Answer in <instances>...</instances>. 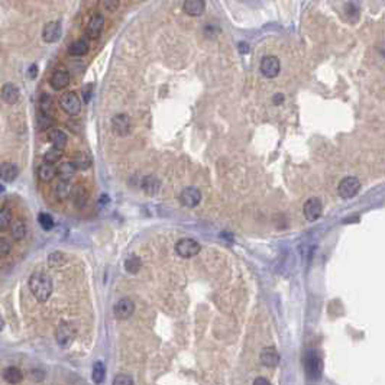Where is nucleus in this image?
<instances>
[{"label": "nucleus", "mask_w": 385, "mask_h": 385, "mask_svg": "<svg viewBox=\"0 0 385 385\" xmlns=\"http://www.w3.org/2000/svg\"><path fill=\"white\" fill-rule=\"evenodd\" d=\"M29 290L35 298L41 303H45L52 294L51 277L42 271H36L29 277Z\"/></svg>", "instance_id": "nucleus-1"}, {"label": "nucleus", "mask_w": 385, "mask_h": 385, "mask_svg": "<svg viewBox=\"0 0 385 385\" xmlns=\"http://www.w3.org/2000/svg\"><path fill=\"white\" fill-rule=\"evenodd\" d=\"M304 371L307 374L308 378L311 380H317L322 377L323 372V362L322 358L314 352V351H308L304 355Z\"/></svg>", "instance_id": "nucleus-2"}, {"label": "nucleus", "mask_w": 385, "mask_h": 385, "mask_svg": "<svg viewBox=\"0 0 385 385\" xmlns=\"http://www.w3.org/2000/svg\"><path fill=\"white\" fill-rule=\"evenodd\" d=\"M202 246L197 240L190 239V237H184L180 239L176 245V252L180 255L181 258H191L196 257L200 252Z\"/></svg>", "instance_id": "nucleus-3"}, {"label": "nucleus", "mask_w": 385, "mask_h": 385, "mask_svg": "<svg viewBox=\"0 0 385 385\" xmlns=\"http://www.w3.org/2000/svg\"><path fill=\"white\" fill-rule=\"evenodd\" d=\"M59 106H61V109H62L67 115L76 116V115L80 113V110H81V100H80V97H78L74 91H70V93H65V94L61 96Z\"/></svg>", "instance_id": "nucleus-4"}, {"label": "nucleus", "mask_w": 385, "mask_h": 385, "mask_svg": "<svg viewBox=\"0 0 385 385\" xmlns=\"http://www.w3.org/2000/svg\"><path fill=\"white\" fill-rule=\"evenodd\" d=\"M339 196L342 199H352L360 190V181L355 177H346L339 184Z\"/></svg>", "instance_id": "nucleus-5"}, {"label": "nucleus", "mask_w": 385, "mask_h": 385, "mask_svg": "<svg viewBox=\"0 0 385 385\" xmlns=\"http://www.w3.org/2000/svg\"><path fill=\"white\" fill-rule=\"evenodd\" d=\"M281 64L275 55H267L261 61V73L267 78H275L280 74Z\"/></svg>", "instance_id": "nucleus-6"}, {"label": "nucleus", "mask_w": 385, "mask_h": 385, "mask_svg": "<svg viewBox=\"0 0 385 385\" xmlns=\"http://www.w3.org/2000/svg\"><path fill=\"white\" fill-rule=\"evenodd\" d=\"M76 337V330L73 326H70L68 323H61L59 327L57 329V333H55V339H57V343L62 348H67L73 343Z\"/></svg>", "instance_id": "nucleus-7"}, {"label": "nucleus", "mask_w": 385, "mask_h": 385, "mask_svg": "<svg viewBox=\"0 0 385 385\" xmlns=\"http://www.w3.org/2000/svg\"><path fill=\"white\" fill-rule=\"evenodd\" d=\"M322 211H323V205L320 202V199L317 197H311L306 202V205L303 207V213H304V217L307 219L308 222H314L317 220L320 216H322Z\"/></svg>", "instance_id": "nucleus-8"}, {"label": "nucleus", "mask_w": 385, "mask_h": 385, "mask_svg": "<svg viewBox=\"0 0 385 385\" xmlns=\"http://www.w3.org/2000/svg\"><path fill=\"white\" fill-rule=\"evenodd\" d=\"M135 311V303L130 298H120L115 307H113V314L119 320H126Z\"/></svg>", "instance_id": "nucleus-9"}, {"label": "nucleus", "mask_w": 385, "mask_h": 385, "mask_svg": "<svg viewBox=\"0 0 385 385\" xmlns=\"http://www.w3.org/2000/svg\"><path fill=\"white\" fill-rule=\"evenodd\" d=\"M180 202L185 207H196L202 202V193L196 187H187L181 191Z\"/></svg>", "instance_id": "nucleus-10"}, {"label": "nucleus", "mask_w": 385, "mask_h": 385, "mask_svg": "<svg viewBox=\"0 0 385 385\" xmlns=\"http://www.w3.org/2000/svg\"><path fill=\"white\" fill-rule=\"evenodd\" d=\"M62 35V28H61V24L59 22H50L47 25L44 26L42 29V39L47 42V44H54L57 42Z\"/></svg>", "instance_id": "nucleus-11"}, {"label": "nucleus", "mask_w": 385, "mask_h": 385, "mask_svg": "<svg viewBox=\"0 0 385 385\" xmlns=\"http://www.w3.org/2000/svg\"><path fill=\"white\" fill-rule=\"evenodd\" d=\"M104 28V18L102 15H94L86 28V33L90 39H97L102 35V30Z\"/></svg>", "instance_id": "nucleus-12"}, {"label": "nucleus", "mask_w": 385, "mask_h": 385, "mask_svg": "<svg viewBox=\"0 0 385 385\" xmlns=\"http://www.w3.org/2000/svg\"><path fill=\"white\" fill-rule=\"evenodd\" d=\"M112 129L116 135L119 136H126L130 130V120H129L128 115H116L113 119H112Z\"/></svg>", "instance_id": "nucleus-13"}, {"label": "nucleus", "mask_w": 385, "mask_h": 385, "mask_svg": "<svg viewBox=\"0 0 385 385\" xmlns=\"http://www.w3.org/2000/svg\"><path fill=\"white\" fill-rule=\"evenodd\" d=\"M70 73L68 71H65V70H57V71H54V74L51 76V80H50V83H51L52 89L54 90H64L68 84H70Z\"/></svg>", "instance_id": "nucleus-14"}, {"label": "nucleus", "mask_w": 385, "mask_h": 385, "mask_svg": "<svg viewBox=\"0 0 385 385\" xmlns=\"http://www.w3.org/2000/svg\"><path fill=\"white\" fill-rule=\"evenodd\" d=\"M261 362L268 366V368H275L280 363V354L277 352L275 348H264L261 352Z\"/></svg>", "instance_id": "nucleus-15"}, {"label": "nucleus", "mask_w": 385, "mask_h": 385, "mask_svg": "<svg viewBox=\"0 0 385 385\" xmlns=\"http://www.w3.org/2000/svg\"><path fill=\"white\" fill-rule=\"evenodd\" d=\"M19 168L12 162H1L0 164V178L6 182H12L18 178Z\"/></svg>", "instance_id": "nucleus-16"}, {"label": "nucleus", "mask_w": 385, "mask_h": 385, "mask_svg": "<svg viewBox=\"0 0 385 385\" xmlns=\"http://www.w3.org/2000/svg\"><path fill=\"white\" fill-rule=\"evenodd\" d=\"M182 9L190 16H200L206 9L205 0H184Z\"/></svg>", "instance_id": "nucleus-17"}, {"label": "nucleus", "mask_w": 385, "mask_h": 385, "mask_svg": "<svg viewBox=\"0 0 385 385\" xmlns=\"http://www.w3.org/2000/svg\"><path fill=\"white\" fill-rule=\"evenodd\" d=\"M19 97H21V93H19V89L15 84L7 83V84L3 86V89H1L3 102L7 103V104H15V103H18Z\"/></svg>", "instance_id": "nucleus-18"}, {"label": "nucleus", "mask_w": 385, "mask_h": 385, "mask_svg": "<svg viewBox=\"0 0 385 385\" xmlns=\"http://www.w3.org/2000/svg\"><path fill=\"white\" fill-rule=\"evenodd\" d=\"M71 199H73V203L77 208H83L84 206L87 205V200H89V194H87V190L81 185H76L71 188Z\"/></svg>", "instance_id": "nucleus-19"}, {"label": "nucleus", "mask_w": 385, "mask_h": 385, "mask_svg": "<svg viewBox=\"0 0 385 385\" xmlns=\"http://www.w3.org/2000/svg\"><path fill=\"white\" fill-rule=\"evenodd\" d=\"M48 139H50V142L52 144V147H55V148H58V149H64L65 147H67V135L62 132V130H59V129H52L50 130V133H48Z\"/></svg>", "instance_id": "nucleus-20"}, {"label": "nucleus", "mask_w": 385, "mask_h": 385, "mask_svg": "<svg viewBox=\"0 0 385 385\" xmlns=\"http://www.w3.org/2000/svg\"><path fill=\"white\" fill-rule=\"evenodd\" d=\"M36 174H38V178L42 181V182H50V181L57 176V168H55L52 164L44 162V164H41V165L38 167Z\"/></svg>", "instance_id": "nucleus-21"}, {"label": "nucleus", "mask_w": 385, "mask_h": 385, "mask_svg": "<svg viewBox=\"0 0 385 385\" xmlns=\"http://www.w3.org/2000/svg\"><path fill=\"white\" fill-rule=\"evenodd\" d=\"M76 171H77V168L74 167L73 162H62V164L57 168V176L59 177V180L70 181L74 177Z\"/></svg>", "instance_id": "nucleus-22"}, {"label": "nucleus", "mask_w": 385, "mask_h": 385, "mask_svg": "<svg viewBox=\"0 0 385 385\" xmlns=\"http://www.w3.org/2000/svg\"><path fill=\"white\" fill-rule=\"evenodd\" d=\"M3 378H4V381H7L9 384H18V383L22 381L24 374H22V371H21L19 368H16V366H9V368H6V369L3 371Z\"/></svg>", "instance_id": "nucleus-23"}, {"label": "nucleus", "mask_w": 385, "mask_h": 385, "mask_svg": "<svg viewBox=\"0 0 385 385\" xmlns=\"http://www.w3.org/2000/svg\"><path fill=\"white\" fill-rule=\"evenodd\" d=\"M159 187H161V182H159L158 178H155L152 176L144 177V180H142V190H144L147 194L154 196V194L158 193Z\"/></svg>", "instance_id": "nucleus-24"}, {"label": "nucleus", "mask_w": 385, "mask_h": 385, "mask_svg": "<svg viewBox=\"0 0 385 385\" xmlns=\"http://www.w3.org/2000/svg\"><path fill=\"white\" fill-rule=\"evenodd\" d=\"M68 52L73 57H83L89 52V42L86 39H77L70 45Z\"/></svg>", "instance_id": "nucleus-25"}, {"label": "nucleus", "mask_w": 385, "mask_h": 385, "mask_svg": "<svg viewBox=\"0 0 385 385\" xmlns=\"http://www.w3.org/2000/svg\"><path fill=\"white\" fill-rule=\"evenodd\" d=\"M71 162L74 164V167L77 170H87L91 165V156L86 152H77V154H74Z\"/></svg>", "instance_id": "nucleus-26"}, {"label": "nucleus", "mask_w": 385, "mask_h": 385, "mask_svg": "<svg viewBox=\"0 0 385 385\" xmlns=\"http://www.w3.org/2000/svg\"><path fill=\"white\" fill-rule=\"evenodd\" d=\"M71 188L73 187L70 185V181H58V184L55 185V196H57V199H59V200L68 199L70 194H71Z\"/></svg>", "instance_id": "nucleus-27"}, {"label": "nucleus", "mask_w": 385, "mask_h": 385, "mask_svg": "<svg viewBox=\"0 0 385 385\" xmlns=\"http://www.w3.org/2000/svg\"><path fill=\"white\" fill-rule=\"evenodd\" d=\"M10 232H12L13 239H16V240L24 239L26 235V223L24 220H16L13 225H10Z\"/></svg>", "instance_id": "nucleus-28"}, {"label": "nucleus", "mask_w": 385, "mask_h": 385, "mask_svg": "<svg viewBox=\"0 0 385 385\" xmlns=\"http://www.w3.org/2000/svg\"><path fill=\"white\" fill-rule=\"evenodd\" d=\"M141 267H142V262H141L139 257H136V255H130L125 261V269L128 271L129 274H138Z\"/></svg>", "instance_id": "nucleus-29"}, {"label": "nucleus", "mask_w": 385, "mask_h": 385, "mask_svg": "<svg viewBox=\"0 0 385 385\" xmlns=\"http://www.w3.org/2000/svg\"><path fill=\"white\" fill-rule=\"evenodd\" d=\"M104 375H106V368H104V363L102 360H97L94 365H93V381L96 384H102L104 381Z\"/></svg>", "instance_id": "nucleus-30"}, {"label": "nucleus", "mask_w": 385, "mask_h": 385, "mask_svg": "<svg viewBox=\"0 0 385 385\" xmlns=\"http://www.w3.org/2000/svg\"><path fill=\"white\" fill-rule=\"evenodd\" d=\"M12 225V211L9 208H0V231H7Z\"/></svg>", "instance_id": "nucleus-31"}, {"label": "nucleus", "mask_w": 385, "mask_h": 385, "mask_svg": "<svg viewBox=\"0 0 385 385\" xmlns=\"http://www.w3.org/2000/svg\"><path fill=\"white\" fill-rule=\"evenodd\" d=\"M61 156H62V149H58V148L52 147L51 149H48L45 152V155H44V162L54 165V164H57L61 159Z\"/></svg>", "instance_id": "nucleus-32"}, {"label": "nucleus", "mask_w": 385, "mask_h": 385, "mask_svg": "<svg viewBox=\"0 0 385 385\" xmlns=\"http://www.w3.org/2000/svg\"><path fill=\"white\" fill-rule=\"evenodd\" d=\"M52 125V118L48 115V113H42L39 112L38 116H36V126L41 130H47V129L51 128Z\"/></svg>", "instance_id": "nucleus-33"}, {"label": "nucleus", "mask_w": 385, "mask_h": 385, "mask_svg": "<svg viewBox=\"0 0 385 385\" xmlns=\"http://www.w3.org/2000/svg\"><path fill=\"white\" fill-rule=\"evenodd\" d=\"M52 97L50 94H47V93H42L41 94V97H39V110L42 112V113H51L52 110Z\"/></svg>", "instance_id": "nucleus-34"}, {"label": "nucleus", "mask_w": 385, "mask_h": 385, "mask_svg": "<svg viewBox=\"0 0 385 385\" xmlns=\"http://www.w3.org/2000/svg\"><path fill=\"white\" fill-rule=\"evenodd\" d=\"M38 223L41 225V228L44 231H51L52 228H54V219L51 217V214H48V213H41L38 216Z\"/></svg>", "instance_id": "nucleus-35"}, {"label": "nucleus", "mask_w": 385, "mask_h": 385, "mask_svg": "<svg viewBox=\"0 0 385 385\" xmlns=\"http://www.w3.org/2000/svg\"><path fill=\"white\" fill-rule=\"evenodd\" d=\"M65 262V257L61 252H54L48 257V264L51 267H61Z\"/></svg>", "instance_id": "nucleus-36"}, {"label": "nucleus", "mask_w": 385, "mask_h": 385, "mask_svg": "<svg viewBox=\"0 0 385 385\" xmlns=\"http://www.w3.org/2000/svg\"><path fill=\"white\" fill-rule=\"evenodd\" d=\"M12 251V245L9 240H6L4 237H0V257L9 255Z\"/></svg>", "instance_id": "nucleus-37"}, {"label": "nucleus", "mask_w": 385, "mask_h": 385, "mask_svg": "<svg viewBox=\"0 0 385 385\" xmlns=\"http://www.w3.org/2000/svg\"><path fill=\"white\" fill-rule=\"evenodd\" d=\"M133 380L128 375H118L113 381V385H132Z\"/></svg>", "instance_id": "nucleus-38"}, {"label": "nucleus", "mask_w": 385, "mask_h": 385, "mask_svg": "<svg viewBox=\"0 0 385 385\" xmlns=\"http://www.w3.org/2000/svg\"><path fill=\"white\" fill-rule=\"evenodd\" d=\"M83 96H84V102L89 103V100H90V96H91V86H87V87L83 90Z\"/></svg>", "instance_id": "nucleus-39"}, {"label": "nucleus", "mask_w": 385, "mask_h": 385, "mask_svg": "<svg viewBox=\"0 0 385 385\" xmlns=\"http://www.w3.org/2000/svg\"><path fill=\"white\" fill-rule=\"evenodd\" d=\"M284 102V96L281 93H277L274 97H272V103L275 104V106H280V104H283Z\"/></svg>", "instance_id": "nucleus-40"}, {"label": "nucleus", "mask_w": 385, "mask_h": 385, "mask_svg": "<svg viewBox=\"0 0 385 385\" xmlns=\"http://www.w3.org/2000/svg\"><path fill=\"white\" fill-rule=\"evenodd\" d=\"M28 74H29V78H35L38 76V67L36 65H30L29 67V71H28Z\"/></svg>", "instance_id": "nucleus-41"}, {"label": "nucleus", "mask_w": 385, "mask_h": 385, "mask_svg": "<svg viewBox=\"0 0 385 385\" xmlns=\"http://www.w3.org/2000/svg\"><path fill=\"white\" fill-rule=\"evenodd\" d=\"M237 48H239V51L242 52V54H248V52H249V45L245 44V42H240Z\"/></svg>", "instance_id": "nucleus-42"}, {"label": "nucleus", "mask_w": 385, "mask_h": 385, "mask_svg": "<svg viewBox=\"0 0 385 385\" xmlns=\"http://www.w3.org/2000/svg\"><path fill=\"white\" fill-rule=\"evenodd\" d=\"M254 385H269V381L265 380V378H257V380L254 381Z\"/></svg>", "instance_id": "nucleus-43"}, {"label": "nucleus", "mask_w": 385, "mask_h": 385, "mask_svg": "<svg viewBox=\"0 0 385 385\" xmlns=\"http://www.w3.org/2000/svg\"><path fill=\"white\" fill-rule=\"evenodd\" d=\"M3 327H4V320L0 317V330H3Z\"/></svg>", "instance_id": "nucleus-44"}, {"label": "nucleus", "mask_w": 385, "mask_h": 385, "mask_svg": "<svg viewBox=\"0 0 385 385\" xmlns=\"http://www.w3.org/2000/svg\"><path fill=\"white\" fill-rule=\"evenodd\" d=\"M4 191V187L3 185H0V193H3Z\"/></svg>", "instance_id": "nucleus-45"}]
</instances>
